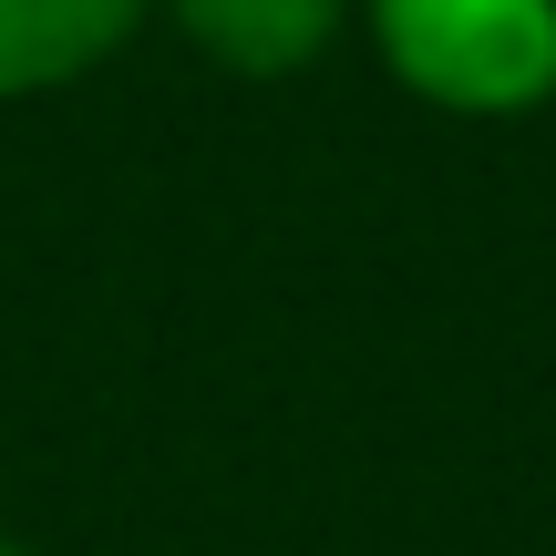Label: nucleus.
<instances>
[{
    "mask_svg": "<svg viewBox=\"0 0 556 556\" xmlns=\"http://www.w3.org/2000/svg\"><path fill=\"white\" fill-rule=\"evenodd\" d=\"M381 73L464 124H516L556 103V0H361Z\"/></svg>",
    "mask_w": 556,
    "mask_h": 556,
    "instance_id": "1",
    "label": "nucleus"
},
{
    "mask_svg": "<svg viewBox=\"0 0 556 556\" xmlns=\"http://www.w3.org/2000/svg\"><path fill=\"white\" fill-rule=\"evenodd\" d=\"M144 21H155V0H0V103L93 83Z\"/></svg>",
    "mask_w": 556,
    "mask_h": 556,
    "instance_id": "2",
    "label": "nucleus"
},
{
    "mask_svg": "<svg viewBox=\"0 0 556 556\" xmlns=\"http://www.w3.org/2000/svg\"><path fill=\"white\" fill-rule=\"evenodd\" d=\"M361 0H155V21H176L186 52H206L238 83H289L351 31Z\"/></svg>",
    "mask_w": 556,
    "mask_h": 556,
    "instance_id": "3",
    "label": "nucleus"
},
{
    "mask_svg": "<svg viewBox=\"0 0 556 556\" xmlns=\"http://www.w3.org/2000/svg\"><path fill=\"white\" fill-rule=\"evenodd\" d=\"M0 556H41V546H21V536H0Z\"/></svg>",
    "mask_w": 556,
    "mask_h": 556,
    "instance_id": "4",
    "label": "nucleus"
}]
</instances>
